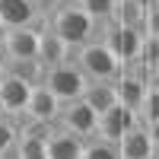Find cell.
Instances as JSON below:
<instances>
[{
	"label": "cell",
	"mask_w": 159,
	"mask_h": 159,
	"mask_svg": "<svg viewBox=\"0 0 159 159\" xmlns=\"http://www.w3.org/2000/svg\"><path fill=\"white\" fill-rule=\"evenodd\" d=\"M45 22L51 25V32H54V35H61L67 45H76V48L96 42V38H99V29H102V25L92 19L76 0H57V7H51V10L45 13Z\"/></svg>",
	"instance_id": "cell-1"
},
{
	"label": "cell",
	"mask_w": 159,
	"mask_h": 159,
	"mask_svg": "<svg viewBox=\"0 0 159 159\" xmlns=\"http://www.w3.org/2000/svg\"><path fill=\"white\" fill-rule=\"evenodd\" d=\"M76 67L83 70V76L89 80V83H115V80L121 76L124 64L115 57V51L105 45L102 38H96V42H89V45L80 48Z\"/></svg>",
	"instance_id": "cell-2"
},
{
	"label": "cell",
	"mask_w": 159,
	"mask_h": 159,
	"mask_svg": "<svg viewBox=\"0 0 159 159\" xmlns=\"http://www.w3.org/2000/svg\"><path fill=\"white\" fill-rule=\"evenodd\" d=\"M45 86L51 89V96H54L61 105H67V102L83 99L89 80L83 76V70H80L76 64H57V67H51L45 73Z\"/></svg>",
	"instance_id": "cell-3"
},
{
	"label": "cell",
	"mask_w": 159,
	"mask_h": 159,
	"mask_svg": "<svg viewBox=\"0 0 159 159\" xmlns=\"http://www.w3.org/2000/svg\"><path fill=\"white\" fill-rule=\"evenodd\" d=\"M96 124H99V115L92 111L83 99L61 105L57 121H54V127H57V130H67V134H73V137H80V140L96 137Z\"/></svg>",
	"instance_id": "cell-4"
},
{
	"label": "cell",
	"mask_w": 159,
	"mask_h": 159,
	"mask_svg": "<svg viewBox=\"0 0 159 159\" xmlns=\"http://www.w3.org/2000/svg\"><path fill=\"white\" fill-rule=\"evenodd\" d=\"M99 38L115 51V57L121 61L124 67L137 64V57H140V45H143V32H140V29H124V25L108 22V25H102V29H99Z\"/></svg>",
	"instance_id": "cell-5"
},
{
	"label": "cell",
	"mask_w": 159,
	"mask_h": 159,
	"mask_svg": "<svg viewBox=\"0 0 159 159\" xmlns=\"http://www.w3.org/2000/svg\"><path fill=\"white\" fill-rule=\"evenodd\" d=\"M32 89L35 86H29L25 80L13 76V73H3V76H0V115L13 118V121H22L25 108H29Z\"/></svg>",
	"instance_id": "cell-6"
},
{
	"label": "cell",
	"mask_w": 159,
	"mask_h": 159,
	"mask_svg": "<svg viewBox=\"0 0 159 159\" xmlns=\"http://www.w3.org/2000/svg\"><path fill=\"white\" fill-rule=\"evenodd\" d=\"M45 10L35 0H0V29H38Z\"/></svg>",
	"instance_id": "cell-7"
},
{
	"label": "cell",
	"mask_w": 159,
	"mask_h": 159,
	"mask_svg": "<svg viewBox=\"0 0 159 159\" xmlns=\"http://www.w3.org/2000/svg\"><path fill=\"white\" fill-rule=\"evenodd\" d=\"M0 54L7 64L13 61H32L38 57V29H13L0 35Z\"/></svg>",
	"instance_id": "cell-8"
},
{
	"label": "cell",
	"mask_w": 159,
	"mask_h": 159,
	"mask_svg": "<svg viewBox=\"0 0 159 159\" xmlns=\"http://www.w3.org/2000/svg\"><path fill=\"white\" fill-rule=\"evenodd\" d=\"M115 89H118V102H121L127 111H134V115H137L143 96H147V70L137 67V64L124 67L121 76L115 80Z\"/></svg>",
	"instance_id": "cell-9"
},
{
	"label": "cell",
	"mask_w": 159,
	"mask_h": 159,
	"mask_svg": "<svg viewBox=\"0 0 159 159\" xmlns=\"http://www.w3.org/2000/svg\"><path fill=\"white\" fill-rule=\"evenodd\" d=\"M51 127L48 124H19V140L16 150H13V159H45V143H48Z\"/></svg>",
	"instance_id": "cell-10"
},
{
	"label": "cell",
	"mask_w": 159,
	"mask_h": 159,
	"mask_svg": "<svg viewBox=\"0 0 159 159\" xmlns=\"http://www.w3.org/2000/svg\"><path fill=\"white\" fill-rule=\"evenodd\" d=\"M57 111H61V102L51 96V89L42 83V86H35V89H32V96H29V108H25V118H22V121L54 127Z\"/></svg>",
	"instance_id": "cell-11"
},
{
	"label": "cell",
	"mask_w": 159,
	"mask_h": 159,
	"mask_svg": "<svg viewBox=\"0 0 159 159\" xmlns=\"http://www.w3.org/2000/svg\"><path fill=\"white\" fill-rule=\"evenodd\" d=\"M137 121V115L134 111H127L124 105H115V108L108 111H102L99 115V124H96V137L99 140H108V143H118L124 137V130Z\"/></svg>",
	"instance_id": "cell-12"
},
{
	"label": "cell",
	"mask_w": 159,
	"mask_h": 159,
	"mask_svg": "<svg viewBox=\"0 0 159 159\" xmlns=\"http://www.w3.org/2000/svg\"><path fill=\"white\" fill-rule=\"evenodd\" d=\"M118 153H121V159H153L150 134H147V127L140 121H134L124 130V137L118 140Z\"/></svg>",
	"instance_id": "cell-13"
},
{
	"label": "cell",
	"mask_w": 159,
	"mask_h": 159,
	"mask_svg": "<svg viewBox=\"0 0 159 159\" xmlns=\"http://www.w3.org/2000/svg\"><path fill=\"white\" fill-rule=\"evenodd\" d=\"M38 61H42L48 70L67 61V42H64L61 35L51 32V25H48V22L38 25Z\"/></svg>",
	"instance_id": "cell-14"
},
{
	"label": "cell",
	"mask_w": 159,
	"mask_h": 159,
	"mask_svg": "<svg viewBox=\"0 0 159 159\" xmlns=\"http://www.w3.org/2000/svg\"><path fill=\"white\" fill-rule=\"evenodd\" d=\"M80 156H83V140L67 134V130L51 127L45 143V159H80Z\"/></svg>",
	"instance_id": "cell-15"
},
{
	"label": "cell",
	"mask_w": 159,
	"mask_h": 159,
	"mask_svg": "<svg viewBox=\"0 0 159 159\" xmlns=\"http://www.w3.org/2000/svg\"><path fill=\"white\" fill-rule=\"evenodd\" d=\"M83 102H86L96 115L115 108V105H121V102H118V89H115V83H89L86 92H83Z\"/></svg>",
	"instance_id": "cell-16"
},
{
	"label": "cell",
	"mask_w": 159,
	"mask_h": 159,
	"mask_svg": "<svg viewBox=\"0 0 159 159\" xmlns=\"http://www.w3.org/2000/svg\"><path fill=\"white\" fill-rule=\"evenodd\" d=\"M143 16H147V3L143 0H118L115 10V25H124V29H140L143 32Z\"/></svg>",
	"instance_id": "cell-17"
},
{
	"label": "cell",
	"mask_w": 159,
	"mask_h": 159,
	"mask_svg": "<svg viewBox=\"0 0 159 159\" xmlns=\"http://www.w3.org/2000/svg\"><path fill=\"white\" fill-rule=\"evenodd\" d=\"M7 73H13V76H19V80H25L29 86H42L45 83V73H48V67L38 57H32V61H13V64H7Z\"/></svg>",
	"instance_id": "cell-18"
},
{
	"label": "cell",
	"mask_w": 159,
	"mask_h": 159,
	"mask_svg": "<svg viewBox=\"0 0 159 159\" xmlns=\"http://www.w3.org/2000/svg\"><path fill=\"white\" fill-rule=\"evenodd\" d=\"M76 3L83 7L99 25H108L115 19V10H118V0H76Z\"/></svg>",
	"instance_id": "cell-19"
},
{
	"label": "cell",
	"mask_w": 159,
	"mask_h": 159,
	"mask_svg": "<svg viewBox=\"0 0 159 159\" xmlns=\"http://www.w3.org/2000/svg\"><path fill=\"white\" fill-rule=\"evenodd\" d=\"M80 159H121V153H118V143L89 137V140H83V156Z\"/></svg>",
	"instance_id": "cell-20"
},
{
	"label": "cell",
	"mask_w": 159,
	"mask_h": 159,
	"mask_svg": "<svg viewBox=\"0 0 159 159\" xmlns=\"http://www.w3.org/2000/svg\"><path fill=\"white\" fill-rule=\"evenodd\" d=\"M19 124L22 121H13V118L0 115V156H13L16 140H19Z\"/></svg>",
	"instance_id": "cell-21"
},
{
	"label": "cell",
	"mask_w": 159,
	"mask_h": 159,
	"mask_svg": "<svg viewBox=\"0 0 159 159\" xmlns=\"http://www.w3.org/2000/svg\"><path fill=\"white\" fill-rule=\"evenodd\" d=\"M137 121L140 124H156L159 121V89L147 86V96H143L140 108H137Z\"/></svg>",
	"instance_id": "cell-22"
},
{
	"label": "cell",
	"mask_w": 159,
	"mask_h": 159,
	"mask_svg": "<svg viewBox=\"0 0 159 159\" xmlns=\"http://www.w3.org/2000/svg\"><path fill=\"white\" fill-rule=\"evenodd\" d=\"M137 67H143L147 73H150L153 67H159V38H153V35H143V45H140Z\"/></svg>",
	"instance_id": "cell-23"
},
{
	"label": "cell",
	"mask_w": 159,
	"mask_h": 159,
	"mask_svg": "<svg viewBox=\"0 0 159 159\" xmlns=\"http://www.w3.org/2000/svg\"><path fill=\"white\" fill-rule=\"evenodd\" d=\"M143 35L159 38V3L156 7H147V16H143Z\"/></svg>",
	"instance_id": "cell-24"
},
{
	"label": "cell",
	"mask_w": 159,
	"mask_h": 159,
	"mask_svg": "<svg viewBox=\"0 0 159 159\" xmlns=\"http://www.w3.org/2000/svg\"><path fill=\"white\" fill-rule=\"evenodd\" d=\"M147 127V134H150V143H153V156L159 159V121L156 124H143Z\"/></svg>",
	"instance_id": "cell-25"
},
{
	"label": "cell",
	"mask_w": 159,
	"mask_h": 159,
	"mask_svg": "<svg viewBox=\"0 0 159 159\" xmlns=\"http://www.w3.org/2000/svg\"><path fill=\"white\" fill-rule=\"evenodd\" d=\"M7 73V61H3V54H0V76Z\"/></svg>",
	"instance_id": "cell-26"
},
{
	"label": "cell",
	"mask_w": 159,
	"mask_h": 159,
	"mask_svg": "<svg viewBox=\"0 0 159 159\" xmlns=\"http://www.w3.org/2000/svg\"><path fill=\"white\" fill-rule=\"evenodd\" d=\"M35 3H38V7H42V3H45V0H35Z\"/></svg>",
	"instance_id": "cell-27"
},
{
	"label": "cell",
	"mask_w": 159,
	"mask_h": 159,
	"mask_svg": "<svg viewBox=\"0 0 159 159\" xmlns=\"http://www.w3.org/2000/svg\"><path fill=\"white\" fill-rule=\"evenodd\" d=\"M0 159H13V156H0Z\"/></svg>",
	"instance_id": "cell-28"
},
{
	"label": "cell",
	"mask_w": 159,
	"mask_h": 159,
	"mask_svg": "<svg viewBox=\"0 0 159 159\" xmlns=\"http://www.w3.org/2000/svg\"><path fill=\"white\" fill-rule=\"evenodd\" d=\"M0 35H3V29H0Z\"/></svg>",
	"instance_id": "cell-29"
},
{
	"label": "cell",
	"mask_w": 159,
	"mask_h": 159,
	"mask_svg": "<svg viewBox=\"0 0 159 159\" xmlns=\"http://www.w3.org/2000/svg\"><path fill=\"white\" fill-rule=\"evenodd\" d=\"M153 159H156V156H153Z\"/></svg>",
	"instance_id": "cell-30"
}]
</instances>
